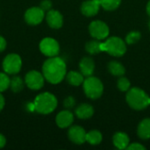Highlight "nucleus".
Wrapping results in <instances>:
<instances>
[{
    "label": "nucleus",
    "mask_w": 150,
    "mask_h": 150,
    "mask_svg": "<svg viewBox=\"0 0 150 150\" xmlns=\"http://www.w3.org/2000/svg\"><path fill=\"white\" fill-rule=\"evenodd\" d=\"M101 51L112 56H122L127 51L126 43L119 37H111L105 42H101Z\"/></svg>",
    "instance_id": "4"
},
{
    "label": "nucleus",
    "mask_w": 150,
    "mask_h": 150,
    "mask_svg": "<svg viewBox=\"0 0 150 150\" xmlns=\"http://www.w3.org/2000/svg\"><path fill=\"white\" fill-rule=\"evenodd\" d=\"M108 69L110 73L115 76H122L126 72L124 66L120 62L116 61H112L108 64Z\"/></svg>",
    "instance_id": "20"
},
{
    "label": "nucleus",
    "mask_w": 150,
    "mask_h": 150,
    "mask_svg": "<svg viewBox=\"0 0 150 150\" xmlns=\"http://www.w3.org/2000/svg\"><path fill=\"white\" fill-rule=\"evenodd\" d=\"M79 68L81 73L84 76H91L95 69V63L94 61L90 57H84L81 60L79 63Z\"/></svg>",
    "instance_id": "15"
},
{
    "label": "nucleus",
    "mask_w": 150,
    "mask_h": 150,
    "mask_svg": "<svg viewBox=\"0 0 150 150\" xmlns=\"http://www.w3.org/2000/svg\"><path fill=\"white\" fill-rule=\"evenodd\" d=\"M40 50L44 55L48 57H54L59 54L60 46L59 43L54 39L47 37L40 41Z\"/></svg>",
    "instance_id": "7"
},
{
    "label": "nucleus",
    "mask_w": 150,
    "mask_h": 150,
    "mask_svg": "<svg viewBox=\"0 0 150 150\" xmlns=\"http://www.w3.org/2000/svg\"><path fill=\"white\" fill-rule=\"evenodd\" d=\"M83 75L81 72L77 71H70L66 75L67 81L69 84L74 86H79L80 84L83 83Z\"/></svg>",
    "instance_id": "19"
},
{
    "label": "nucleus",
    "mask_w": 150,
    "mask_h": 150,
    "mask_svg": "<svg viewBox=\"0 0 150 150\" xmlns=\"http://www.w3.org/2000/svg\"><path fill=\"white\" fill-rule=\"evenodd\" d=\"M127 149H130V150H143V149H146V148L143 146V145H142V144H140V143H132L131 145H129L128 147H127Z\"/></svg>",
    "instance_id": "30"
},
{
    "label": "nucleus",
    "mask_w": 150,
    "mask_h": 150,
    "mask_svg": "<svg viewBox=\"0 0 150 150\" xmlns=\"http://www.w3.org/2000/svg\"><path fill=\"white\" fill-rule=\"evenodd\" d=\"M83 91L88 98L97 99L102 96L104 86L102 82L98 77L91 76L83 81Z\"/></svg>",
    "instance_id": "5"
},
{
    "label": "nucleus",
    "mask_w": 150,
    "mask_h": 150,
    "mask_svg": "<svg viewBox=\"0 0 150 150\" xmlns=\"http://www.w3.org/2000/svg\"><path fill=\"white\" fill-rule=\"evenodd\" d=\"M85 49L91 54H97L102 52L101 51V42H99L98 40H91L86 43Z\"/></svg>",
    "instance_id": "22"
},
{
    "label": "nucleus",
    "mask_w": 150,
    "mask_h": 150,
    "mask_svg": "<svg viewBox=\"0 0 150 150\" xmlns=\"http://www.w3.org/2000/svg\"><path fill=\"white\" fill-rule=\"evenodd\" d=\"M22 67L21 57L17 54H10L6 55L3 61V69L6 74H18Z\"/></svg>",
    "instance_id": "6"
},
{
    "label": "nucleus",
    "mask_w": 150,
    "mask_h": 150,
    "mask_svg": "<svg viewBox=\"0 0 150 150\" xmlns=\"http://www.w3.org/2000/svg\"><path fill=\"white\" fill-rule=\"evenodd\" d=\"M10 83L11 79L9 76L4 73L0 72V92H3L6 91L8 88H10Z\"/></svg>",
    "instance_id": "26"
},
{
    "label": "nucleus",
    "mask_w": 150,
    "mask_h": 150,
    "mask_svg": "<svg viewBox=\"0 0 150 150\" xmlns=\"http://www.w3.org/2000/svg\"><path fill=\"white\" fill-rule=\"evenodd\" d=\"M5 144H6V139L2 134H0V149H3L5 146Z\"/></svg>",
    "instance_id": "32"
},
{
    "label": "nucleus",
    "mask_w": 150,
    "mask_h": 150,
    "mask_svg": "<svg viewBox=\"0 0 150 150\" xmlns=\"http://www.w3.org/2000/svg\"><path fill=\"white\" fill-rule=\"evenodd\" d=\"M102 134L98 130H92L86 134V142L91 145H98L102 142Z\"/></svg>",
    "instance_id": "21"
},
{
    "label": "nucleus",
    "mask_w": 150,
    "mask_h": 150,
    "mask_svg": "<svg viewBox=\"0 0 150 150\" xmlns=\"http://www.w3.org/2000/svg\"><path fill=\"white\" fill-rule=\"evenodd\" d=\"M94 113L93 107L89 104H82L76 109V115L82 120L91 118Z\"/></svg>",
    "instance_id": "16"
},
{
    "label": "nucleus",
    "mask_w": 150,
    "mask_h": 150,
    "mask_svg": "<svg viewBox=\"0 0 150 150\" xmlns=\"http://www.w3.org/2000/svg\"><path fill=\"white\" fill-rule=\"evenodd\" d=\"M4 104H5L4 98L3 97V95H2L1 92H0V112L3 110V108H4Z\"/></svg>",
    "instance_id": "33"
},
{
    "label": "nucleus",
    "mask_w": 150,
    "mask_h": 150,
    "mask_svg": "<svg viewBox=\"0 0 150 150\" xmlns=\"http://www.w3.org/2000/svg\"><path fill=\"white\" fill-rule=\"evenodd\" d=\"M147 12H148V14L150 16V0L149 1L148 4H147Z\"/></svg>",
    "instance_id": "34"
},
{
    "label": "nucleus",
    "mask_w": 150,
    "mask_h": 150,
    "mask_svg": "<svg viewBox=\"0 0 150 150\" xmlns=\"http://www.w3.org/2000/svg\"><path fill=\"white\" fill-rule=\"evenodd\" d=\"M100 6V0H88L82 4L81 11L86 17H92L98 12Z\"/></svg>",
    "instance_id": "12"
},
{
    "label": "nucleus",
    "mask_w": 150,
    "mask_h": 150,
    "mask_svg": "<svg viewBox=\"0 0 150 150\" xmlns=\"http://www.w3.org/2000/svg\"><path fill=\"white\" fill-rule=\"evenodd\" d=\"M33 106L37 112L40 114H49L55 110L57 99L52 93L43 92L35 98Z\"/></svg>",
    "instance_id": "3"
},
{
    "label": "nucleus",
    "mask_w": 150,
    "mask_h": 150,
    "mask_svg": "<svg viewBox=\"0 0 150 150\" xmlns=\"http://www.w3.org/2000/svg\"><path fill=\"white\" fill-rule=\"evenodd\" d=\"M69 140L76 144H83L86 142V132L79 126H74L69 128L68 133Z\"/></svg>",
    "instance_id": "11"
},
{
    "label": "nucleus",
    "mask_w": 150,
    "mask_h": 150,
    "mask_svg": "<svg viewBox=\"0 0 150 150\" xmlns=\"http://www.w3.org/2000/svg\"><path fill=\"white\" fill-rule=\"evenodd\" d=\"M40 7L44 11H48L52 8V2L50 0H43L40 2Z\"/></svg>",
    "instance_id": "29"
},
{
    "label": "nucleus",
    "mask_w": 150,
    "mask_h": 150,
    "mask_svg": "<svg viewBox=\"0 0 150 150\" xmlns=\"http://www.w3.org/2000/svg\"><path fill=\"white\" fill-rule=\"evenodd\" d=\"M46 20L48 25L51 28L58 29L62 26L63 24V18L61 12L56 10H50L47 11L46 15Z\"/></svg>",
    "instance_id": "13"
},
{
    "label": "nucleus",
    "mask_w": 150,
    "mask_h": 150,
    "mask_svg": "<svg viewBox=\"0 0 150 150\" xmlns=\"http://www.w3.org/2000/svg\"><path fill=\"white\" fill-rule=\"evenodd\" d=\"M141 33L138 31H133L131 33H129L127 37H126V42L128 45H132L134 44L136 42H138L141 39Z\"/></svg>",
    "instance_id": "25"
},
{
    "label": "nucleus",
    "mask_w": 150,
    "mask_h": 150,
    "mask_svg": "<svg viewBox=\"0 0 150 150\" xmlns=\"http://www.w3.org/2000/svg\"><path fill=\"white\" fill-rule=\"evenodd\" d=\"M117 85H118V88L120 89V91H127L130 89L131 83H130V82H129V80L127 78L120 77L118 80Z\"/></svg>",
    "instance_id": "27"
},
{
    "label": "nucleus",
    "mask_w": 150,
    "mask_h": 150,
    "mask_svg": "<svg viewBox=\"0 0 150 150\" xmlns=\"http://www.w3.org/2000/svg\"><path fill=\"white\" fill-rule=\"evenodd\" d=\"M113 144L119 149H127L129 146V137L125 133H117L113 136Z\"/></svg>",
    "instance_id": "17"
},
{
    "label": "nucleus",
    "mask_w": 150,
    "mask_h": 150,
    "mask_svg": "<svg viewBox=\"0 0 150 150\" xmlns=\"http://www.w3.org/2000/svg\"><path fill=\"white\" fill-rule=\"evenodd\" d=\"M64 107L67 109H72L75 105H76V100L73 97H68L67 98H65L64 102H63Z\"/></svg>",
    "instance_id": "28"
},
{
    "label": "nucleus",
    "mask_w": 150,
    "mask_h": 150,
    "mask_svg": "<svg viewBox=\"0 0 150 150\" xmlns=\"http://www.w3.org/2000/svg\"><path fill=\"white\" fill-rule=\"evenodd\" d=\"M73 121H74V115L69 110L62 111L57 114L55 119V122L57 126L61 128L69 127V126H71Z\"/></svg>",
    "instance_id": "14"
},
{
    "label": "nucleus",
    "mask_w": 150,
    "mask_h": 150,
    "mask_svg": "<svg viewBox=\"0 0 150 150\" xmlns=\"http://www.w3.org/2000/svg\"><path fill=\"white\" fill-rule=\"evenodd\" d=\"M137 134L143 140L150 139V119H145L139 124Z\"/></svg>",
    "instance_id": "18"
},
{
    "label": "nucleus",
    "mask_w": 150,
    "mask_h": 150,
    "mask_svg": "<svg viewBox=\"0 0 150 150\" xmlns=\"http://www.w3.org/2000/svg\"><path fill=\"white\" fill-rule=\"evenodd\" d=\"M121 3V0H100L101 6L106 11H113L117 9Z\"/></svg>",
    "instance_id": "24"
},
{
    "label": "nucleus",
    "mask_w": 150,
    "mask_h": 150,
    "mask_svg": "<svg viewBox=\"0 0 150 150\" xmlns=\"http://www.w3.org/2000/svg\"><path fill=\"white\" fill-rule=\"evenodd\" d=\"M24 81L22 80L21 77L19 76H14L11 79V83H10V88L11 90L15 92L18 93L19 91H21L24 89Z\"/></svg>",
    "instance_id": "23"
},
{
    "label": "nucleus",
    "mask_w": 150,
    "mask_h": 150,
    "mask_svg": "<svg viewBox=\"0 0 150 150\" xmlns=\"http://www.w3.org/2000/svg\"><path fill=\"white\" fill-rule=\"evenodd\" d=\"M24 17L28 25H36L41 23L45 18V11L40 7H32L25 11Z\"/></svg>",
    "instance_id": "10"
},
{
    "label": "nucleus",
    "mask_w": 150,
    "mask_h": 150,
    "mask_svg": "<svg viewBox=\"0 0 150 150\" xmlns=\"http://www.w3.org/2000/svg\"><path fill=\"white\" fill-rule=\"evenodd\" d=\"M149 29H150V21H149Z\"/></svg>",
    "instance_id": "35"
},
{
    "label": "nucleus",
    "mask_w": 150,
    "mask_h": 150,
    "mask_svg": "<svg viewBox=\"0 0 150 150\" xmlns=\"http://www.w3.org/2000/svg\"><path fill=\"white\" fill-rule=\"evenodd\" d=\"M6 46H7L6 40H4V38L3 36L0 35V53L3 52V51L6 48Z\"/></svg>",
    "instance_id": "31"
},
{
    "label": "nucleus",
    "mask_w": 150,
    "mask_h": 150,
    "mask_svg": "<svg viewBox=\"0 0 150 150\" xmlns=\"http://www.w3.org/2000/svg\"><path fill=\"white\" fill-rule=\"evenodd\" d=\"M127 102L131 108L140 111L150 105V98L143 90L134 87L127 91Z\"/></svg>",
    "instance_id": "2"
},
{
    "label": "nucleus",
    "mask_w": 150,
    "mask_h": 150,
    "mask_svg": "<svg viewBox=\"0 0 150 150\" xmlns=\"http://www.w3.org/2000/svg\"><path fill=\"white\" fill-rule=\"evenodd\" d=\"M45 77L43 74L37 70L29 71L25 76V83L31 90L37 91L43 87Z\"/></svg>",
    "instance_id": "8"
},
{
    "label": "nucleus",
    "mask_w": 150,
    "mask_h": 150,
    "mask_svg": "<svg viewBox=\"0 0 150 150\" xmlns=\"http://www.w3.org/2000/svg\"><path fill=\"white\" fill-rule=\"evenodd\" d=\"M89 31H90L91 35L97 40H104L109 34L108 25L105 22L100 21V20L92 21L90 24Z\"/></svg>",
    "instance_id": "9"
},
{
    "label": "nucleus",
    "mask_w": 150,
    "mask_h": 150,
    "mask_svg": "<svg viewBox=\"0 0 150 150\" xmlns=\"http://www.w3.org/2000/svg\"><path fill=\"white\" fill-rule=\"evenodd\" d=\"M67 67L65 62L57 56L50 57L42 66V74L45 79L53 84L61 83L66 76Z\"/></svg>",
    "instance_id": "1"
}]
</instances>
